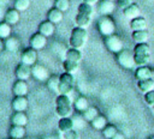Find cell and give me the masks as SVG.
Wrapping results in <instances>:
<instances>
[{"instance_id": "cell-1", "label": "cell", "mask_w": 154, "mask_h": 139, "mask_svg": "<svg viewBox=\"0 0 154 139\" xmlns=\"http://www.w3.org/2000/svg\"><path fill=\"white\" fill-rule=\"evenodd\" d=\"M71 111V99L69 95L59 93L55 99V113L60 117H67Z\"/></svg>"}, {"instance_id": "cell-2", "label": "cell", "mask_w": 154, "mask_h": 139, "mask_svg": "<svg viewBox=\"0 0 154 139\" xmlns=\"http://www.w3.org/2000/svg\"><path fill=\"white\" fill-rule=\"evenodd\" d=\"M87 40H88V34L85 28L76 26L72 29L71 36H70V46L72 48H77V49L83 48Z\"/></svg>"}, {"instance_id": "cell-3", "label": "cell", "mask_w": 154, "mask_h": 139, "mask_svg": "<svg viewBox=\"0 0 154 139\" xmlns=\"http://www.w3.org/2000/svg\"><path fill=\"white\" fill-rule=\"evenodd\" d=\"M97 29L102 36L107 37L116 32V24L109 16H102L97 20Z\"/></svg>"}, {"instance_id": "cell-4", "label": "cell", "mask_w": 154, "mask_h": 139, "mask_svg": "<svg viewBox=\"0 0 154 139\" xmlns=\"http://www.w3.org/2000/svg\"><path fill=\"white\" fill-rule=\"evenodd\" d=\"M60 77V84H59V93L69 95L75 86V78L72 73L65 72L59 75Z\"/></svg>"}, {"instance_id": "cell-5", "label": "cell", "mask_w": 154, "mask_h": 139, "mask_svg": "<svg viewBox=\"0 0 154 139\" xmlns=\"http://www.w3.org/2000/svg\"><path fill=\"white\" fill-rule=\"evenodd\" d=\"M117 61L122 67H124L126 70H132L136 66L134 53H131L129 50H125V49H123L120 53L117 54Z\"/></svg>"}, {"instance_id": "cell-6", "label": "cell", "mask_w": 154, "mask_h": 139, "mask_svg": "<svg viewBox=\"0 0 154 139\" xmlns=\"http://www.w3.org/2000/svg\"><path fill=\"white\" fill-rule=\"evenodd\" d=\"M105 44L107 47V49L114 54H118L120 53L123 49H124V43L122 41V38L118 36V35H111V36H107L105 37Z\"/></svg>"}, {"instance_id": "cell-7", "label": "cell", "mask_w": 154, "mask_h": 139, "mask_svg": "<svg viewBox=\"0 0 154 139\" xmlns=\"http://www.w3.org/2000/svg\"><path fill=\"white\" fill-rule=\"evenodd\" d=\"M37 60V50L34 48H26L20 54V62L26 64L29 66H34Z\"/></svg>"}, {"instance_id": "cell-8", "label": "cell", "mask_w": 154, "mask_h": 139, "mask_svg": "<svg viewBox=\"0 0 154 139\" xmlns=\"http://www.w3.org/2000/svg\"><path fill=\"white\" fill-rule=\"evenodd\" d=\"M31 73H32V77L38 81H47L48 78L51 77L48 73V70L43 65H38V64H35L31 67Z\"/></svg>"}, {"instance_id": "cell-9", "label": "cell", "mask_w": 154, "mask_h": 139, "mask_svg": "<svg viewBox=\"0 0 154 139\" xmlns=\"http://www.w3.org/2000/svg\"><path fill=\"white\" fill-rule=\"evenodd\" d=\"M14 74H16V78H17V79L26 80L30 75H32V73H31V66L20 62V64H18V65L16 66Z\"/></svg>"}, {"instance_id": "cell-10", "label": "cell", "mask_w": 154, "mask_h": 139, "mask_svg": "<svg viewBox=\"0 0 154 139\" xmlns=\"http://www.w3.org/2000/svg\"><path fill=\"white\" fill-rule=\"evenodd\" d=\"M46 44H47V37L42 35L41 32H36L30 37V47L36 50L45 48Z\"/></svg>"}, {"instance_id": "cell-11", "label": "cell", "mask_w": 154, "mask_h": 139, "mask_svg": "<svg viewBox=\"0 0 154 139\" xmlns=\"http://www.w3.org/2000/svg\"><path fill=\"white\" fill-rule=\"evenodd\" d=\"M116 8V4L112 0H101L99 2V12L102 16H109Z\"/></svg>"}, {"instance_id": "cell-12", "label": "cell", "mask_w": 154, "mask_h": 139, "mask_svg": "<svg viewBox=\"0 0 154 139\" xmlns=\"http://www.w3.org/2000/svg\"><path fill=\"white\" fill-rule=\"evenodd\" d=\"M12 91L14 96H25L28 93V84L25 80L17 79V81L12 86Z\"/></svg>"}, {"instance_id": "cell-13", "label": "cell", "mask_w": 154, "mask_h": 139, "mask_svg": "<svg viewBox=\"0 0 154 139\" xmlns=\"http://www.w3.org/2000/svg\"><path fill=\"white\" fill-rule=\"evenodd\" d=\"M54 30H55V26H54V23H52L51 20H45L42 22L40 25H38V32H41L42 35H45L46 37H49L54 34Z\"/></svg>"}, {"instance_id": "cell-14", "label": "cell", "mask_w": 154, "mask_h": 139, "mask_svg": "<svg viewBox=\"0 0 154 139\" xmlns=\"http://www.w3.org/2000/svg\"><path fill=\"white\" fill-rule=\"evenodd\" d=\"M135 77L137 78V80L149 79L153 78V71L148 66H138L135 71Z\"/></svg>"}, {"instance_id": "cell-15", "label": "cell", "mask_w": 154, "mask_h": 139, "mask_svg": "<svg viewBox=\"0 0 154 139\" xmlns=\"http://www.w3.org/2000/svg\"><path fill=\"white\" fill-rule=\"evenodd\" d=\"M12 108L16 111H24L28 108V99L25 96H16L12 101Z\"/></svg>"}, {"instance_id": "cell-16", "label": "cell", "mask_w": 154, "mask_h": 139, "mask_svg": "<svg viewBox=\"0 0 154 139\" xmlns=\"http://www.w3.org/2000/svg\"><path fill=\"white\" fill-rule=\"evenodd\" d=\"M4 20L11 25L13 24H17L18 20H19V11L17 8H8L4 16Z\"/></svg>"}, {"instance_id": "cell-17", "label": "cell", "mask_w": 154, "mask_h": 139, "mask_svg": "<svg viewBox=\"0 0 154 139\" xmlns=\"http://www.w3.org/2000/svg\"><path fill=\"white\" fill-rule=\"evenodd\" d=\"M4 46H5V49H6L7 52H10V53H14V52H17V50L19 49L20 42H19V40H18L17 37H14V36H10V37H7V38L5 40Z\"/></svg>"}, {"instance_id": "cell-18", "label": "cell", "mask_w": 154, "mask_h": 139, "mask_svg": "<svg viewBox=\"0 0 154 139\" xmlns=\"http://www.w3.org/2000/svg\"><path fill=\"white\" fill-rule=\"evenodd\" d=\"M58 127H59V131L61 133H65V132H69V131L75 128L73 119H70L69 116L67 117H60L59 123H58Z\"/></svg>"}, {"instance_id": "cell-19", "label": "cell", "mask_w": 154, "mask_h": 139, "mask_svg": "<svg viewBox=\"0 0 154 139\" xmlns=\"http://www.w3.org/2000/svg\"><path fill=\"white\" fill-rule=\"evenodd\" d=\"M140 13H141V10H140V7H138L137 4H131L129 7H126V8L123 10V14L126 18H129L130 20L134 19V18H136V17H140Z\"/></svg>"}, {"instance_id": "cell-20", "label": "cell", "mask_w": 154, "mask_h": 139, "mask_svg": "<svg viewBox=\"0 0 154 139\" xmlns=\"http://www.w3.org/2000/svg\"><path fill=\"white\" fill-rule=\"evenodd\" d=\"M63 17H64V16H63V11L58 10L57 7L51 8V10L48 11V13H47V19L51 20V22L54 23V24L60 23V22L63 20Z\"/></svg>"}, {"instance_id": "cell-21", "label": "cell", "mask_w": 154, "mask_h": 139, "mask_svg": "<svg viewBox=\"0 0 154 139\" xmlns=\"http://www.w3.org/2000/svg\"><path fill=\"white\" fill-rule=\"evenodd\" d=\"M130 28L132 31H136V30H146L147 29V22L143 17H136L134 19L130 20Z\"/></svg>"}, {"instance_id": "cell-22", "label": "cell", "mask_w": 154, "mask_h": 139, "mask_svg": "<svg viewBox=\"0 0 154 139\" xmlns=\"http://www.w3.org/2000/svg\"><path fill=\"white\" fill-rule=\"evenodd\" d=\"M12 125L17 126H25L28 123V116L24 114V111H16L11 117Z\"/></svg>"}, {"instance_id": "cell-23", "label": "cell", "mask_w": 154, "mask_h": 139, "mask_svg": "<svg viewBox=\"0 0 154 139\" xmlns=\"http://www.w3.org/2000/svg\"><path fill=\"white\" fill-rule=\"evenodd\" d=\"M137 87L140 89V91L142 92H148L150 90H154V79L149 78V79H142L137 81Z\"/></svg>"}, {"instance_id": "cell-24", "label": "cell", "mask_w": 154, "mask_h": 139, "mask_svg": "<svg viewBox=\"0 0 154 139\" xmlns=\"http://www.w3.org/2000/svg\"><path fill=\"white\" fill-rule=\"evenodd\" d=\"M76 25L77 26H81V28H88L91 23V16H88V14H83V13H77L76 16Z\"/></svg>"}, {"instance_id": "cell-25", "label": "cell", "mask_w": 154, "mask_h": 139, "mask_svg": "<svg viewBox=\"0 0 154 139\" xmlns=\"http://www.w3.org/2000/svg\"><path fill=\"white\" fill-rule=\"evenodd\" d=\"M131 37L136 43H144L148 40V32L147 30H136V31H132Z\"/></svg>"}, {"instance_id": "cell-26", "label": "cell", "mask_w": 154, "mask_h": 139, "mask_svg": "<svg viewBox=\"0 0 154 139\" xmlns=\"http://www.w3.org/2000/svg\"><path fill=\"white\" fill-rule=\"evenodd\" d=\"M25 135V129L24 126H17V125H12V127L10 128V137L14 138V139H22Z\"/></svg>"}, {"instance_id": "cell-27", "label": "cell", "mask_w": 154, "mask_h": 139, "mask_svg": "<svg viewBox=\"0 0 154 139\" xmlns=\"http://www.w3.org/2000/svg\"><path fill=\"white\" fill-rule=\"evenodd\" d=\"M66 59L69 60H72V61H76V62H81L82 60V53L79 49L77 48H70L66 50Z\"/></svg>"}, {"instance_id": "cell-28", "label": "cell", "mask_w": 154, "mask_h": 139, "mask_svg": "<svg viewBox=\"0 0 154 139\" xmlns=\"http://www.w3.org/2000/svg\"><path fill=\"white\" fill-rule=\"evenodd\" d=\"M59 84H60V77H58V75H51L47 80L48 89L57 93L59 92Z\"/></svg>"}, {"instance_id": "cell-29", "label": "cell", "mask_w": 154, "mask_h": 139, "mask_svg": "<svg viewBox=\"0 0 154 139\" xmlns=\"http://www.w3.org/2000/svg\"><path fill=\"white\" fill-rule=\"evenodd\" d=\"M97 115H99V110H97L96 107H89L88 109H85L82 113V116L84 117V120L85 121H89V122H91Z\"/></svg>"}, {"instance_id": "cell-30", "label": "cell", "mask_w": 154, "mask_h": 139, "mask_svg": "<svg viewBox=\"0 0 154 139\" xmlns=\"http://www.w3.org/2000/svg\"><path fill=\"white\" fill-rule=\"evenodd\" d=\"M134 54H136V55H150V48L146 42L144 43H137L134 48Z\"/></svg>"}, {"instance_id": "cell-31", "label": "cell", "mask_w": 154, "mask_h": 139, "mask_svg": "<svg viewBox=\"0 0 154 139\" xmlns=\"http://www.w3.org/2000/svg\"><path fill=\"white\" fill-rule=\"evenodd\" d=\"M78 64H79V62H76V61L65 59V61L63 62V67H64L65 72H69V73H72V74H73V73L77 72V70H78Z\"/></svg>"}, {"instance_id": "cell-32", "label": "cell", "mask_w": 154, "mask_h": 139, "mask_svg": "<svg viewBox=\"0 0 154 139\" xmlns=\"http://www.w3.org/2000/svg\"><path fill=\"white\" fill-rule=\"evenodd\" d=\"M75 108H76V110L83 113L85 109L89 108V102H88V99H87L85 97H83V96L78 97V98L75 101Z\"/></svg>"}, {"instance_id": "cell-33", "label": "cell", "mask_w": 154, "mask_h": 139, "mask_svg": "<svg viewBox=\"0 0 154 139\" xmlns=\"http://www.w3.org/2000/svg\"><path fill=\"white\" fill-rule=\"evenodd\" d=\"M91 126H93V128H95V129H103L105 128V126L107 125L106 123V117L105 116H102V115H97L91 122Z\"/></svg>"}, {"instance_id": "cell-34", "label": "cell", "mask_w": 154, "mask_h": 139, "mask_svg": "<svg viewBox=\"0 0 154 139\" xmlns=\"http://www.w3.org/2000/svg\"><path fill=\"white\" fill-rule=\"evenodd\" d=\"M11 31H12L11 24H8V23H6V22L4 20V22L0 24V37L4 38V40H6L7 37L11 36Z\"/></svg>"}, {"instance_id": "cell-35", "label": "cell", "mask_w": 154, "mask_h": 139, "mask_svg": "<svg viewBox=\"0 0 154 139\" xmlns=\"http://www.w3.org/2000/svg\"><path fill=\"white\" fill-rule=\"evenodd\" d=\"M117 132H118V129H117V127L114 125H106L105 128L102 129V134L107 139H112L116 135Z\"/></svg>"}, {"instance_id": "cell-36", "label": "cell", "mask_w": 154, "mask_h": 139, "mask_svg": "<svg viewBox=\"0 0 154 139\" xmlns=\"http://www.w3.org/2000/svg\"><path fill=\"white\" fill-rule=\"evenodd\" d=\"M78 13H83V14H88V16H91V17H93V13H94L93 5L87 4V2L83 1V2L78 6Z\"/></svg>"}, {"instance_id": "cell-37", "label": "cell", "mask_w": 154, "mask_h": 139, "mask_svg": "<svg viewBox=\"0 0 154 139\" xmlns=\"http://www.w3.org/2000/svg\"><path fill=\"white\" fill-rule=\"evenodd\" d=\"M31 4V0H14V8H17L19 12L25 11L29 8Z\"/></svg>"}, {"instance_id": "cell-38", "label": "cell", "mask_w": 154, "mask_h": 139, "mask_svg": "<svg viewBox=\"0 0 154 139\" xmlns=\"http://www.w3.org/2000/svg\"><path fill=\"white\" fill-rule=\"evenodd\" d=\"M54 7H57L58 10H60L63 12H65L70 7V0H55L54 1Z\"/></svg>"}, {"instance_id": "cell-39", "label": "cell", "mask_w": 154, "mask_h": 139, "mask_svg": "<svg viewBox=\"0 0 154 139\" xmlns=\"http://www.w3.org/2000/svg\"><path fill=\"white\" fill-rule=\"evenodd\" d=\"M144 101L149 107L154 105V90H150L144 93Z\"/></svg>"}, {"instance_id": "cell-40", "label": "cell", "mask_w": 154, "mask_h": 139, "mask_svg": "<svg viewBox=\"0 0 154 139\" xmlns=\"http://www.w3.org/2000/svg\"><path fill=\"white\" fill-rule=\"evenodd\" d=\"M63 134H64V139H79L78 132L75 131V129H71V131L65 132V133H63Z\"/></svg>"}, {"instance_id": "cell-41", "label": "cell", "mask_w": 154, "mask_h": 139, "mask_svg": "<svg viewBox=\"0 0 154 139\" xmlns=\"http://www.w3.org/2000/svg\"><path fill=\"white\" fill-rule=\"evenodd\" d=\"M131 4H134V0H118V1H117V6H118L119 8H122V10L129 7Z\"/></svg>"}, {"instance_id": "cell-42", "label": "cell", "mask_w": 154, "mask_h": 139, "mask_svg": "<svg viewBox=\"0 0 154 139\" xmlns=\"http://www.w3.org/2000/svg\"><path fill=\"white\" fill-rule=\"evenodd\" d=\"M112 139H125V137H124V134H123V133L117 132V133H116V135H114Z\"/></svg>"}, {"instance_id": "cell-43", "label": "cell", "mask_w": 154, "mask_h": 139, "mask_svg": "<svg viewBox=\"0 0 154 139\" xmlns=\"http://www.w3.org/2000/svg\"><path fill=\"white\" fill-rule=\"evenodd\" d=\"M84 2H87V4H90V5H94V4H96L99 0H83Z\"/></svg>"}, {"instance_id": "cell-44", "label": "cell", "mask_w": 154, "mask_h": 139, "mask_svg": "<svg viewBox=\"0 0 154 139\" xmlns=\"http://www.w3.org/2000/svg\"><path fill=\"white\" fill-rule=\"evenodd\" d=\"M7 1H8V0H1V6H5V5L7 4Z\"/></svg>"}, {"instance_id": "cell-45", "label": "cell", "mask_w": 154, "mask_h": 139, "mask_svg": "<svg viewBox=\"0 0 154 139\" xmlns=\"http://www.w3.org/2000/svg\"><path fill=\"white\" fill-rule=\"evenodd\" d=\"M152 109H153V111H154V105H153V107H152Z\"/></svg>"}, {"instance_id": "cell-46", "label": "cell", "mask_w": 154, "mask_h": 139, "mask_svg": "<svg viewBox=\"0 0 154 139\" xmlns=\"http://www.w3.org/2000/svg\"><path fill=\"white\" fill-rule=\"evenodd\" d=\"M153 79H154V71H153Z\"/></svg>"}, {"instance_id": "cell-47", "label": "cell", "mask_w": 154, "mask_h": 139, "mask_svg": "<svg viewBox=\"0 0 154 139\" xmlns=\"http://www.w3.org/2000/svg\"><path fill=\"white\" fill-rule=\"evenodd\" d=\"M8 139H14V138H11V137H10V138H8Z\"/></svg>"}, {"instance_id": "cell-48", "label": "cell", "mask_w": 154, "mask_h": 139, "mask_svg": "<svg viewBox=\"0 0 154 139\" xmlns=\"http://www.w3.org/2000/svg\"><path fill=\"white\" fill-rule=\"evenodd\" d=\"M112 1H118V0H112Z\"/></svg>"}, {"instance_id": "cell-49", "label": "cell", "mask_w": 154, "mask_h": 139, "mask_svg": "<svg viewBox=\"0 0 154 139\" xmlns=\"http://www.w3.org/2000/svg\"><path fill=\"white\" fill-rule=\"evenodd\" d=\"M150 139H154V137H153V138H150Z\"/></svg>"}]
</instances>
